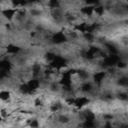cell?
<instances>
[{"label": "cell", "mask_w": 128, "mask_h": 128, "mask_svg": "<svg viewBox=\"0 0 128 128\" xmlns=\"http://www.w3.org/2000/svg\"><path fill=\"white\" fill-rule=\"evenodd\" d=\"M68 40V36L67 34L64 33V31H57L54 32L51 37H50V41L52 44H56V45H63L64 43H66Z\"/></svg>", "instance_id": "1"}, {"label": "cell", "mask_w": 128, "mask_h": 128, "mask_svg": "<svg viewBox=\"0 0 128 128\" xmlns=\"http://www.w3.org/2000/svg\"><path fill=\"white\" fill-rule=\"evenodd\" d=\"M19 8H14V7H6L1 10V15L3 18H5L7 21H12L13 19L16 18V15L18 13Z\"/></svg>", "instance_id": "2"}, {"label": "cell", "mask_w": 128, "mask_h": 128, "mask_svg": "<svg viewBox=\"0 0 128 128\" xmlns=\"http://www.w3.org/2000/svg\"><path fill=\"white\" fill-rule=\"evenodd\" d=\"M107 76V72L106 70H101V71H96L92 74V80H93V83H95L96 85H101L105 78Z\"/></svg>", "instance_id": "3"}, {"label": "cell", "mask_w": 128, "mask_h": 128, "mask_svg": "<svg viewBox=\"0 0 128 128\" xmlns=\"http://www.w3.org/2000/svg\"><path fill=\"white\" fill-rule=\"evenodd\" d=\"M91 99L86 96V95H81V96H77L75 97V102H74V106L77 109H82L83 107H85L86 105H88L90 103Z\"/></svg>", "instance_id": "4"}, {"label": "cell", "mask_w": 128, "mask_h": 128, "mask_svg": "<svg viewBox=\"0 0 128 128\" xmlns=\"http://www.w3.org/2000/svg\"><path fill=\"white\" fill-rule=\"evenodd\" d=\"M5 51H6L7 54H10V55H18L21 52V48L16 44L9 43V44L6 45Z\"/></svg>", "instance_id": "5"}, {"label": "cell", "mask_w": 128, "mask_h": 128, "mask_svg": "<svg viewBox=\"0 0 128 128\" xmlns=\"http://www.w3.org/2000/svg\"><path fill=\"white\" fill-rule=\"evenodd\" d=\"M12 68H13V64H12L10 59H8V58L1 59V61H0V69L1 70H5V71H8V72H11Z\"/></svg>", "instance_id": "6"}, {"label": "cell", "mask_w": 128, "mask_h": 128, "mask_svg": "<svg viewBox=\"0 0 128 128\" xmlns=\"http://www.w3.org/2000/svg\"><path fill=\"white\" fill-rule=\"evenodd\" d=\"M80 13L85 15V16H87V17H91L94 14V6L85 5V6L80 8Z\"/></svg>", "instance_id": "7"}, {"label": "cell", "mask_w": 128, "mask_h": 128, "mask_svg": "<svg viewBox=\"0 0 128 128\" xmlns=\"http://www.w3.org/2000/svg\"><path fill=\"white\" fill-rule=\"evenodd\" d=\"M11 92L8 89L2 88V90L0 91V99L2 102H8L11 99Z\"/></svg>", "instance_id": "8"}, {"label": "cell", "mask_w": 128, "mask_h": 128, "mask_svg": "<svg viewBox=\"0 0 128 128\" xmlns=\"http://www.w3.org/2000/svg\"><path fill=\"white\" fill-rule=\"evenodd\" d=\"M116 83H117L118 86H120L122 88H128V76H126V75L120 76L117 79Z\"/></svg>", "instance_id": "9"}, {"label": "cell", "mask_w": 128, "mask_h": 128, "mask_svg": "<svg viewBox=\"0 0 128 128\" xmlns=\"http://www.w3.org/2000/svg\"><path fill=\"white\" fill-rule=\"evenodd\" d=\"M105 9H106V8H105L104 5L99 4V5H97V6L94 7V14H96L98 17H101V16L104 15V13H105Z\"/></svg>", "instance_id": "10"}, {"label": "cell", "mask_w": 128, "mask_h": 128, "mask_svg": "<svg viewBox=\"0 0 128 128\" xmlns=\"http://www.w3.org/2000/svg\"><path fill=\"white\" fill-rule=\"evenodd\" d=\"M47 5L50 7L51 10H55V9H60L61 3L57 0H50V1L47 2Z\"/></svg>", "instance_id": "11"}, {"label": "cell", "mask_w": 128, "mask_h": 128, "mask_svg": "<svg viewBox=\"0 0 128 128\" xmlns=\"http://www.w3.org/2000/svg\"><path fill=\"white\" fill-rule=\"evenodd\" d=\"M82 37H83V39L84 40H86L87 42H94L95 40V34H93V33H88V32H86V33H84V34H82Z\"/></svg>", "instance_id": "12"}, {"label": "cell", "mask_w": 128, "mask_h": 128, "mask_svg": "<svg viewBox=\"0 0 128 128\" xmlns=\"http://www.w3.org/2000/svg\"><path fill=\"white\" fill-rule=\"evenodd\" d=\"M28 125H29V128H39L40 122L38 119H30Z\"/></svg>", "instance_id": "13"}, {"label": "cell", "mask_w": 128, "mask_h": 128, "mask_svg": "<svg viewBox=\"0 0 128 128\" xmlns=\"http://www.w3.org/2000/svg\"><path fill=\"white\" fill-rule=\"evenodd\" d=\"M41 10L40 9H37V8H32L31 10H30V15L32 16V17H38V16H40L41 15Z\"/></svg>", "instance_id": "14"}, {"label": "cell", "mask_w": 128, "mask_h": 128, "mask_svg": "<svg viewBox=\"0 0 128 128\" xmlns=\"http://www.w3.org/2000/svg\"><path fill=\"white\" fill-rule=\"evenodd\" d=\"M117 68H119V69H124V68H127L128 67V62H125V61H123L122 59L117 63Z\"/></svg>", "instance_id": "15"}, {"label": "cell", "mask_w": 128, "mask_h": 128, "mask_svg": "<svg viewBox=\"0 0 128 128\" xmlns=\"http://www.w3.org/2000/svg\"><path fill=\"white\" fill-rule=\"evenodd\" d=\"M101 128H114V127H113L111 121H105V122L103 123V125H102Z\"/></svg>", "instance_id": "16"}, {"label": "cell", "mask_w": 128, "mask_h": 128, "mask_svg": "<svg viewBox=\"0 0 128 128\" xmlns=\"http://www.w3.org/2000/svg\"><path fill=\"white\" fill-rule=\"evenodd\" d=\"M124 9H125V12H126V13H128V3L124 6Z\"/></svg>", "instance_id": "17"}, {"label": "cell", "mask_w": 128, "mask_h": 128, "mask_svg": "<svg viewBox=\"0 0 128 128\" xmlns=\"http://www.w3.org/2000/svg\"><path fill=\"white\" fill-rule=\"evenodd\" d=\"M127 125H128V123H127Z\"/></svg>", "instance_id": "18"}]
</instances>
